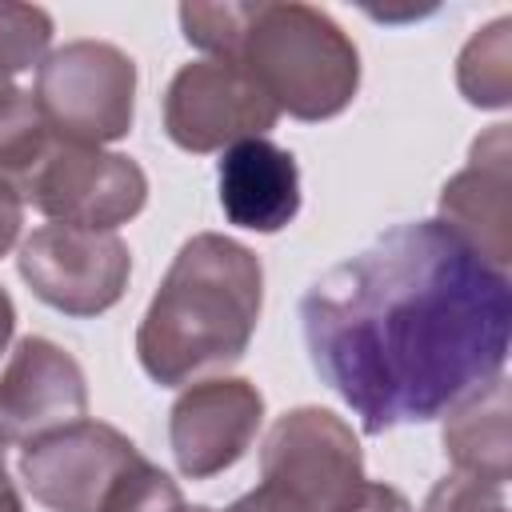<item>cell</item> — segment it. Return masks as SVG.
Returning <instances> with one entry per match:
<instances>
[{
    "instance_id": "cell-1",
    "label": "cell",
    "mask_w": 512,
    "mask_h": 512,
    "mask_svg": "<svg viewBox=\"0 0 512 512\" xmlns=\"http://www.w3.org/2000/svg\"><path fill=\"white\" fill-rule=\"evenodd\" d=\"M300 332L312 372L384 436L504 376L512 280L448 224L404 220L308 284Z\"/></svg>"
},
{
    "instance_id": "cell-2",
    "label": "cell",
    "mask_w": 512,
    "mask_h": 512,
    "mask_svg": "<svg viewBox=\"0 0 512 512\" xmlns=\"http://www.w3.org/2000/svg\"><path fill=\"white\" fill-rule=\"evenodd\" d=\"M180 32L212 60L236 64L292 120L320 124L340 116L360 88L352 36L316 4L300 0H188L176 8Z\"/></svg>"
},
{
    "instance_id": "cell-3",
    "label": "cell",
    "mask_w": 512,
    "mask_h": 512,
    "mask_svg": "<svg viewBox=\"0 0 512 512\" xmlns=\"http://www.w3.org/2000/svg\"><path fill=\"white\" fill-rule=\"evenodd\" d=\"M260 312V256L224 232H196L180 244L140 316L136 360L160 388H184L244 360Z\"/></svg>"
},
{
    "instance_id": "cell-4",
    "label": "cell",
    "mask_w": 512,
    "mask_h": 512,
    "mask_svg": "<svg viewBox=\"0 0 512 512\" xmlns=\"http://www.w3.org/2000/svg\"><path fill=\"white\" fill-rule=\"evenodd\" d=\"M364 452L344 416L300 404L260 444V500L272 512H352L364 496Z\"/></svg>"
},
{
    "instance_id": "cell-5",
    "label": "cell",
    "mask_w": 512,
    "mask_h": 512,
    "mask_svg": "<svg viewBox=\"0 0 512 512\" xmlns=\"http://www.w3.org/2000/svg\"><path fill=\"white\" fill-rule=\"evenodd\" d=\"M12 188L52 224L100 232H116L148 204V176L132 156L76 144L56 132H48L24 160V168L12 176Z\"/></svg>"
},
{
    "instance_id": "cell-6",
    "label": "cell",
    "mask_w": 512,
    "mask_h": 512,
    "mask_svg": "<svg viewBox=\"0 0 512 512\" xmlns=\"http://www.w3.org/2000/svg\"><path fill=\"white\" fill-rule=\"evenodd\" d=\"M32 100L48 132L104 148L132 132L136 60L112 40H68L40 60Z\"/></svg>"
},
{
    "instance_id": "cell-7",
    "label": "cell",
    "mask_w": 512,
    "mask_h": 512,
    "mask_svg": "<svg viewBox=\"0 0 512 512\" xmlns=\"http://www.w3.org/2000/svg\"><path fill=\"white\" fill-rule=\"evenodd\" d=\"M16 272L36 300L84 320L120 304L132 276V252L120 232L40 224L20 240Z\"/></svg>"
},
{
    "instance_id": "cell-8",
    "label": "cell",
    "mask_w": 512,
    "mask_h": 512,
    "mask_svg": "<svg viewBox=\"0 0 512 512\" xmlns=\"http://www.w3.org/2000/svg\"><path fill=\"white\" fill-rule=\"evenodd\" d=\"M276 120V104L228 60H188L164 88V132L192 156L268 136Z\"/></svg>"
},
{
    "instance_id": "cell-9",
    "label": "cell",
    "mask_w": 512,
    "mask_h": 512,
    "mask_svg": "<svg viewBox=\"0 0 512 512\" xmlns=\"http://www.w3.org/2000/svg\"><path fill=\"white\" fill-rule=\"evenodd\" d=\"M140 456L132 436L104 420H76L20 448V480L48 512H96L108 484Z\"/></svg>"
},
{
    "instance_id": "cell-10",
    "label": "cell",
    "mask_w": 512,
    "mask_h": 512,
    "mask_svg": "<svg viewBox=\"0 0 512 512\" xmlns=\"http://www.w3.org/2000/svg\"><path fill=\"white\" fill-rule=\"evenodd\" d=\"M264 424V396L244 376H212L188 384L168 412V448L188 480L228 472Z\"/></svg>"
},
{
    "instance_id": "cell-11",
    "label": "cell",
    "mask_w": 512,
    "mask_h": 512,
    "mask_svg": "<svg viewBox=\"0 0 512 512\" xmlns=\"http://www.w3.org/2000/svg\"><path fill=\"white\" fill-rule=\"evenodd\" d=\"M440 224H448L484 264L508 272L512 264V132L492 124L472 140L468 164L440 188Z\"/></svg>"
},
{
    "instance_id": "cell-12",
    "label": "cell",
    "mask_w": 512,
    "mask_h": 512,
    "mask_svg": "<svg viewBox=\"0 0 512 512\" xmlns=\"http://www.w3.org/2000/svg\"><path fill=\"white\" fill-rule=\"evenodd\" d=\"M88 416V380L80 360L48 336H24L0 368V432L36 440Z\"/></svg>"
},
{
    "instance_id": "cell-13",
    "label": "cell",
    "mask_w": 512,
    "mask_h": 512,
    "mask_svg": "<svg viewBox=\"0 0 512 512\" xmlns=\"http://www.w3.org/2000/svg\"><path fill=\"white\" fill-rule=\"evenodd\" d=\"M216 196L228 224L272 236L300 212V164L268 136L240 140L216 164Z\"/></svg>"
},
{
    "instance_id": "cell-14",
    "label": "cell",
    "mask_w": 512,
    "mask_h": 512,
    "mask_svg": "<svg viewBox=\"0 0 512 512\" xmlns=\"http://www.w3.org/2000/svg\"><path fill=\"white\" fill-rule=\"evenodd\" d=\"M508 376L488 380L484 388H472L444 412V456L452 460V472L472 480L508 484L512 476V428H508Z\"/></svg>"
},
{
    "instance_id": "cell-15",
    "label": "cell",
    "mask_w": 512,
    "mask_h": 512,
    "mask_svg": "<svg viewBox=\"0 0 512 512\" xmlns=\"http://www.w3.org/2000/svg\"><path fill=\"white\" fill-rule=\"evenodd\" d=\"M456 88L472 108H508L512 100V20L476 28L456 56Z\"/></svg>"
},
{
    "instance_id": "cell-16",
    "label": "cell",
    "mask_w": 512,
    "mask_h": 512,
    "mask_svg": "<svg viewBox=\"0 0 512 512\" xmlns=\"http://www.w3.org/2000/svg\"><path fill=\"white\" fill-rule=\"evenodd\" d=\"M52 52V16L40 4L0 0V76L12 80Z\"/></svg>"
},
{
    "instance_id": "cell-17",
    "label": "cell",
    "mask_w": 512,
    "mask_h": 512,
    "mask_svg": "<svg viewBox=\"0 0 512 512\" xmlns=\"http://www.w3.org/2000/svg\"><path fill=\"white\" fill-rule=\"evenodd\" d=\"M96 512H188L180 484L156 468L152 460L136 456L104 492Z\"/></svg>"
},
{
    "instance_id": "cell-18",
    "label": "cell",
    "mask_w": 512,
    "mask_h": 512,
    "mask_svg": "<svg viewBox=\"0 0 512 512\" xmlns=\"http://www.w3.org/2000/svg\"><path fill=\"white\" fill-rule=\"evenodd\" d=\"M44 136H48V124H44L32 92H24L16 80L0 76V176L8 184L24 168V160L40 148Z\"/></svg>"
},
{
    "instance_id": "cell-19",
    "label": "cell",
    "mask_w": 512,
    "mask_h": 512,
    "mask_svg": "<svg viewBox=\"0 0 512 512\" xmlns=\"http://www.w3.org/2000/svg\"><path fill=\"white\" fill-rule=\"evenodd\" d=\"M420 512H508V484L448 472L428 488Z\"/></svg>"
},
{
    "instance_id": "cell-20",
    "label": "cell",
    "mask_w": 512,
    "mask_h": 512,
    "mask_svg": "<svg viewBox=\"0 0 512 512\" xmlns=\"http://www.w3.org/2000/svg\"><path fill=\"white\" fill-rule=\"evenodd\" d=\"M24 228V200L20 192L0 176V256H8Z\"/></svg>"
},
{
    "instance_id": "cell-21",
    "label": "cell",
    "mask_w": 512,
    "mask_h": 512,
    "mask_svg": "<svg viewBox=\"0 0 512 512\" xmlns=\"http://www.w3.org/2000/svg\"><path fill=\"white\" fill-rule=\"evenodd\" d=\"M352 512H412V504H408V496L400 488L368 480L364 484V496H360V504Z\"/></svg>"
},
{
    "instance_id": "cell-22",
    "label": "cell",
    "mask_w": 512,
    "mask_h": 512,
    "mask_svg": "<svg viewBox=\"0 0 512 512\" xmlns=\"http://www.w3.org/2000/svg\"><path fill=\"white\" fill-rule=\"evenodd\" d=\"M12 332H16V304L0 284V352L12 344Z\"/></svg>"
},
{
    "instance_id": "cell-23",
    "label": "cell",
    "mask_w": 512,
    "mask_h": 512,
    "mask_svg": "<svg viewBox=\"0 0 512 512\" xmlns=\"http://www.w3.org/2000/svg\"><path fill=\"white\" fill-rule=\"evenodd\" d=\"M0 512H24V500H20V492H16V484L8 480V472H4V464H0Z\"/></svg>"
},
{
    "instance_id": "cell-24",
    "label": "cell",
    "mask_w": 512,
    "mask_h": 512,
    "mask_svg": "<svg viewBox=\"0 0 512 512\" xmlns=\"http://www.w3.org/2000/svg\"><path fill=\"white\" fill-rule=\"evenodd\" d=\"M224 512H272V508H268V504L260 500V492L252 488V492H244V496H240L236 504H228Z\"/></svg>"
},
{
    "instance_id": "cell-25",
    "label": "cell",
    "mask_w": 512,
    "mask_h": 512,
    "mask_svg": "<svg viewBox=\"0 0 512 512\" xmlns=\"http://www.w3.org/2000/svg\"><path fill=\"white\" fill-rule=\"evenodd\" d=\"M4 448H8V436L0 432V464H4Z\"/></svg>"
},
{
    "instance_id": "cell-26",
    "label": "cell",
    "mask_w": 512,
    "mask_h": 512,
    "mask_svg": "<svg viewBox=\"0 0 512 512\" xmlns=\"http://www.w3.org/2000/svg\"><path fill=\"white\" fill-rule=\"evenodd\" d=\"M188 512H216V508H208V504H196V508H188Z\"/></svg>"
}]
</instances>
